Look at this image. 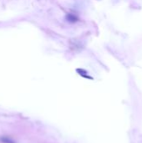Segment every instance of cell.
<instances>
[{
	"label": "cell",
	"mask_w": 142,
	"mask_h": 143,
	"mask_svg": "<svg viewBox=\"0 0 142 143\" xmlns=\"http://www.w3.org/2000/svg\"><path fill=\"white\" fill-rule=\"evenodd\" d=\"M0 142L3 143H16L13 139L8 137V136H2V137H0Z\"/></svg>",
	"instance_id": "cell-1"
}]
</instances>
